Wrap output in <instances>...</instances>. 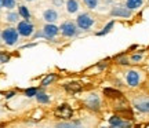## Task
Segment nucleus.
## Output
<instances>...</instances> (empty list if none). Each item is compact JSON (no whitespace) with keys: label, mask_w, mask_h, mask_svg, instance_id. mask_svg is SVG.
Wrapping results in <instances>:
<instances>
[{"label":"nucleus","mask_w":149,"mask_h":128,"mask_svg":"<svg viewBox=\"0 0 149 128\" xmlns=\"http://www.w3.org/2000/svg\"><path fill=\"white\" fill-rule=\"evenodd\" d=\"M141 80H142V75L139 73L138 70H128L127 73H126V83L131 88L138 87Z\"/></svg>","instance_id":"obj_5"},{"label":"nucleus","mask_w":149,"mask_h":128,"mask_svg":"<svg viewBox=\"0 0 149 128\" xmlns=\"http://www.w3.org/2000/svg\"><path fill=\"white\" fill-rule=\"evenodd\" d=\"M115 26V21H109L107 24V25H105V26H104V29H102L101 32H97V36H105V35H107V33H109L112 30V28Z\"/></svg>","instance_id":"obj_19"},{"label":"nucleus","mask_w":149,"mask_h":128,"mask_svg":"<svg viewBox=\"0 0 149 128\" xmlns=\"http://www.w3.org/2000/svg\"><path fill=\"white\" fill-rule=\"evenodd\" d=\"M144 3V0H126V6L130 10H137Z\"/></svg>","instance_id":"obj_16"},{"label":"nucleus","mask_w":149,"mask_h":128,"mask_svg":"<svg viewBox=\"0 0 149 128\" xmlns=\"http://www.w3.org/2000/svg\"><path fill=\"white\" fill-rule=\"evenodd\" d=\"M64 88L68 91L69 94H76V92H80V91H81V84L77 83V81H72V83L65 84Z\"/></svg>","instance_id":"obj_13"},{"label":"nucleus","mask_w":149,"mask_h":128,"mask_svg":"<svg viewBox=\"0 0 149 128\" xmlns=\"http://www.w3.org/2000/svg\"><path fill=\"white\" fill-rule=\"evenodd\" d=\"M1 7H6L8 10H13L15 7V0H1Z\"/></svg>","instance_id":"obj_21"},{"label":"nucleus","mask_w":149,"mask_h":128,"mask_svg":"<svg viewBox=\"0 0 149 128\" xmlns=\"http://www.w3.org/2000/svg\"><path fill=\"white\" fill-rule=\"evenodd\" d=\"M26 1H33V0H26Z\"/></svg>","instance_id":"obj_32"},{"label":"nucleus","mask_w":149,"mask_h":128,"mask_svg":"<svg viewBox=\"0 0 149 128\" xmlns=\"http://www.w3.org/2000/svg\"><path fill=\"white\" fill-rule=\"evenodd\" d=\"M43 19L48 24H54V22L58 19V12L57 10H54V8H48L43 12Z\"/></svg>","instance_id":"obj_12"},{"label":"nucleus","mask_w":149,"mask_h":128,"mask_svg":"<svg viewBox=\"0 0 149 128\" xmlns=\"http://www.w3.org/2000/svg\"><path fill=\"white\" fill-rule=\"evenodd\" d=\"M80 125V121H74V123H59L57 124V127H76Z\"/></svg>","instance_id":"obj_25"},{"label":"nucleus","mask_w":149,"mask_h":128,"mask_svg":"<svg viewBox=\"0 0 149 128\" xmlns=\"http://www.w3.org/2000/svg\"><path fill=\"white\" fill-rule=\"evenodd\" d=\"M117 64H119V65H127L128 64V59L124 58V57H123V58H119V59H117Z\"/></svg>","instance_id":"obj_28"},{"label":"nucleus","mask_w":149,"mask_h":128,"mask_svg":"<svg viewBox=\"0 0 149 128\" xmlns=\"http://www.w3.org/2000/svg\"><path fill=\"white\" fill-rule=\"evenodd\" d=\"M83 1H84L86 7H88L90 10H94L98 6V0H83Z\"/></svg>","instance_id":"obj_23"},{"label":"nucleus","mask_w":149,"mask_h":128,"mask_svg":"<svg viewBox=\"0 0 149 128\" xmlns=\"http://www.w3.org/2000/svg\"><path fill=\"white\" fill-rule=\"evenodd\" d=\"M59 30L62 33V36H65V37H76L79 35L80 29L76 24H73V22H70V21H66L59 26Z\"/></svg>","instance_id":"obj_2"},{"label":"nucleus","mask_w":149,"mask_h":128,"mask_svg":"<svg viewBox=\"0 0 149 128\" xmlns=\"http://www.w3.org/2000/svg\"><path fill=\"white\" fill-rule=\"evenodd\" d=\"M18 17H19L18 12H8L7 17H6V19L8 22H11V24H14V22H18Z\"/></svg>","instance_id":"obj_22"},{"label":"nucleus","mask_w":149,"mask_h":128,"mask_svg":"<svg viewBox=\"0 0 149 128\" xmlns=\"http://www.w3.org/2000/svg\"><path fill=\"white\" fill-rule=\"evenodd\" d=\"M109 125H111V127H115V128H120V127H130L131 123L122 120V117H119V116H112V117L109 118Z\"/></svg>","instance_id":"obj_11"},{"label":"nucleus","mask_w":149,"mask_h":128,"mask_svg":"<svg viewBox=\"0 0 149 128\" xmlns=\"http://www.w3.org/2000/svg\"><path fill=\"white\" fill-rule=\"evenodd\" d=\"M19 39V33L17 30L15 28H7L1 32V40L4 42L6 46H14L17 44Z\"/></svg>","instance_id":"obj_1"},{"label":"nucleus","mask_w":149,"mask_h":128,"mask_svg":"<svg viewBox=\"0 0 149 128\" xmlns=\"http://www.w3.org/2000/svg\"><path fill=\"white\" fill-rule=\"evenodd\" d=\"M55 80H57V75H55V73H50V75H47L42 80V85H44V87H46V85H50Z\"/></svg>","instance_id":"obj_20"},{"label":"nucleus","mask_w":149,"mask_h":128,"mask_svg":"<svg viewBox=\"0 0 149 128\" xmlns=\"http://www.w3.org/2000/svg\"><path fill=\"white\" fill-rule=\"evenodd\" d=\"M84 103L86 106L88 107V109H91V110H100V107H101V99H100V96L97 95V94H90V95L87 96L84 99Z\"/></svg>","instance_id":"obj_8"},{"label":"nucleus","mask_w":149,"mask_h":128,"mask_svg":"<svg viewBox=\"0 0 149 128\" xmlns=\"http://www.w3.org/2000/svg\"><path fill=\"white\" fill-rule=\"evenodd\" d=\"M36 101L39 102V103H48L50 102V96L44 92V91H37V94H36Z\"/></svg>","instance_id":"obj_15"},{"label":"nucleus","mask_w":149,"mask_h":128,"mask_svg":"<svg viewBox=\"0 0 149 128\" xmlns=\"http://www.w3.org/2000/svg\"><path fill=\"white\" fill-rule=\"evenodd\" d=\"M76 25L79 26L80 30H90V28L94 25V18L90 15V14H80L76 19Z\"/></svg>","instance_id":"obj_3"},{"label":"nucleus","mask_w":149,"mask_h":128,"mask_svg":"<svg viewBox=\"0 0 149 128\" xmlns=\"http://www.w3.org/2000/svg\"><path fill=\"white\" fill-rule=\"evenodd\" d=\"M104 94L109 98H120L122 96V92L117 90H113V88H105L104 90Z\"/></svg>","instance_id":"obj_18"},{"label":"nucleus","mask_w":149,"mask_h":128,"mask_svg":"<svg viewBox=\"0 0 149 128\" xmlns=\"http://www.w3.org/2000/svg\"><path fill=\"white\" fill-rule=\"evenodd\" d=\"M36 94H37V88H35V87H31V88L25 90V95L28 98H33V96H36Z\"/></svg>","instance_id":"obj_24"},{"label":"nucleus","mask_w":149,"mask_h":128,"mask_svg":"<svg viewBox=\"0 0 149 128\" xmlns=\"http://www.w3.org/2000/svg\"><path fill=\"white\" fill-rule=\"evenodd\" d=\"M59 32H61L59 28L57 26V25H54V24H48L47 22V24L43 26V33H44L46 39H48V40H53Z\"/></svg>","instance_id":"obj_9"},{"label":"nucleus","mask_w":149,"mask_h":128,"mask_svg":"<svg viewBox=\"0 0 149 128\" xmlns=\"http://www.w3.org/2000/svg\"><path fill=\"white\" fill-rule=\"evenodd\" d=\"M0 8H1V0H0Z\"/></svg>","instance_id":"obj_31"},{"label":"nucleus","mask_w":149,"mask_h":128,"mask_svg":"<svg viewBox=\"0 0 149 128\" xmlns=\"http://www.w3.org/2000/svg\"><path fill=\"white\" fill-rule=\"evenodd\" d=\"M53 3L55 6H61V4H64V0H53Z\"/></svg>","instance_id":"obj_29"},{"label":"nucleus","mask_w":149,"mask_h":128,"mask_svg":"<svg viewBox=\"0 0 149 128\" xmlns=\"http://www.w3.org/2000/svg\"><path fill=\"white\" fill-rule=\"evenodd\" d=\"M133 14V10H130L127 6H115L111 10L112 17H119V18H130Z\"/></svg>","instance_id":"obj_7"},{"label":"nucleus","mask_w":149,"mask_h":128,"mask_svg":"<svg viewBox=\"0 0 149 128\" xmlns=\"http://www.w3.org/2000/svg\"><path fill=\"white\" fill-rule=\"evenodd\" d=\"M55 114H57V117L59 118H70L72 117V109H70L69 105H59L57 107V110H55Z\"/></svg>","instance_id":"obj_10"},{"label":"nucleus","mask_w":149,"mask_h":128,"mask_svg":"<svg viewBox=\"0 0 149 128\" xmlns=\"http://www.w3.org/2000/svg\"><path fill=\"white\" fill-rule=\"evenodd\" d=\"M66 11L69 14H74L79 11V1L77 0H68L66 1Z\"/></svg>","instance_id":"obj_14"},{"label":"nucleus","mask_w":149,"mask_h":128,"mask_svg":"<svg viewBox=\"0 0 149 128\" xmlns=\"http://www.w3.org/2000/svg\"><path fill=\"white\" fill-rule=\"evenodd\" d=\"M0 37H1V33H0Z\"/></svg>","instance_id":"obj_33"},{"label":"nucleus","mask_w":149,"mask_h":128,"mask_svg":"<svg viewBox=\"0 0 149 128\" xmlns=\"http://www.w3.org/2000/svg\"><path fill=\"white\" fill-rule=\"evenodd\" d=\"M142 59V54H134L131 55V62H139Z\"/></svg>","instance_id":"obj_27"},{"label":"nucleus","mask_w":149,"mask_h":128,"mask_svg":"<svg viewBox=\"0 0 149 128\" xmlns=\"http://www.w3.org/2000/svg\"><path fill=\"white\" fill-rule=\"evenodd\" d=\"M18 14H19V17H22L24 19H26V21L31 19V12H29L26 6H19V7H18Z\"/></svg>","instance_id":"obj_17"},{"label":"nucleus","mask_w":149,"mask_h":128,"mask_svg":"<svg viewBox=\"0 0 149 128\" xmlns=\"http://www.w3.org/2000/svg\"><path fill=\"white\" fill-rule=\"evenodd\" d=\"M14 95H15L14 92H7V94H6V98L8 99V98H13V96H14Z\"/></svg>","instance_id":"obj_30"},{"label":"nucleus","mask_w":149,"mask_h":128,"mask_svg":"<svg viewBox=\"0 0 149 128\" xmlns=\"http://www.w3.org/2000/svg\"><path fill=\"white\" fill-rule=\"evenodd\" d=\"M133 106L139 113H149V96H139L133 101Z\"/></svg>","instance_id":"obj_6"},{"label":"nucleus","mask_w":149,"mask_h":128,"mask_svg":"<svg viewBox=\"0 0 149 128\" xmlns=\"http://www.w3.org/2000/svg\"><path fill=\"white\" fill-rule=\"evenodd\" d=\"M17 30H18V33H19L21 36H24V37H29V36H32L33 32H35V26H33V24L31 21L24 19V21L18 22Z\"/></svg>","instance_id":"obj_4"},{"label":"nucleus","mask_w":149,"mask_h":128,"mask_svg":"<svg viewBox=\"0 0 149 128\" xmlns=\"http://www.w3.org/2000/svg\"><path fill=\"white\" fill-rule=\"evenodd\" d=\"M8 61H10V55L0 53V64H6V62H8Z\"/></svg>","instance_id":"obj_26"}]
</instances>
